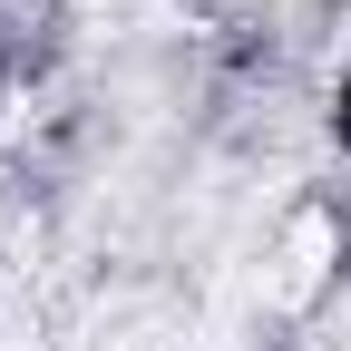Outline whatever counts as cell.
<instances>
[{"label": "cell", "instance_id": "obj_1", "mask_svg": "<svg viewBox=\"0 0 351 351\" xmlns=\"http://www.w3.org/2000/svg\"><path fill=\"white\" fill-rule=\"evenodd\" d=\"M322 263H332V215H293V234H283V302L313 293Z\"/></svg>", "mask_w": 351, "mask_h": 351}]
</instances>
